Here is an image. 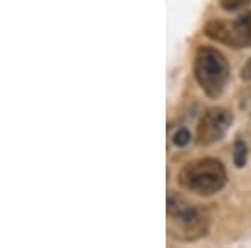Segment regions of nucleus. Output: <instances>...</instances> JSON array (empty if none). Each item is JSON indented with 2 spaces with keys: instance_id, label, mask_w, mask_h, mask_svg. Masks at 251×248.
Returning <instances> with one entry per match:
<instances>
[{
  "instance_id": "1",
  "label": "nucleus",
  "mask_w": 251,
  "mask_h": 248,
  "mask_svg": "<svg viewBox=\"0 0 251 248\" xmlns=\"http://www.w3.org/2000/svg\"><path fill=\"white\" fill-rule=\"evenodd\" d=\"M168 228L174 238L181 242H196L208 235L211 217L203 206L191 205L181 194L169 191L168 194Z\"/></svg>"
},
{
  "instance_id": "2",
  "label": "nucleus",
  "mask_w": 251,
  "mask_h": 248,
  "mask_svg": "<svg viewBox=\"0 0 251 248\" xmlns=\"http://www.w3.org/2000/svg\"><path fill=\"white\" fill-rule=\"evenodd\" d=\"M228 173L216 158H203L188 163L179 173V183L184 190L200 196H211L225 188Z\"/></svg>"
},
{
  "instance_id": "3",
  "label": "nucleus",
  "mask_w": 251,
  "mask_h": 248,
  "mask_svg": "<svg viewBox=\"0 0 251 248\" xmlns=\"http://www.w3.org/2000/svg\"><path fill=\"white\" fill-rule=\"evenodd\" d=\"M194 77L206 96L218 99L229 83L228 60L218 49L200 47L194 57Z\"/></svg>"
},
{
  "instance_id": "4",
  "label": "nucleus",
  "mask_w": 251,
  "mask_h": 248,
  "mask_svg": "<svg viewBox=\"0 0 251 248\" xmlns=\"http://www.w3.org/2000/svg\"><path fill=\"white\" fill-rule=\"evenodd\" d=\"M204 34L231 49H248L251 47V12H243L233 20H209L204 26Z\"/></svg>"
},
{
  "instance_id": "5",
  "label": "nucleus",
  "mask_w": 251,
  "mask_h": 248,
  "mask_svg": "<svg viewBox=\"0 0 251 248\" xmlns=\"http://www.w3.org/2000/svg\"><path fill=\"white\" fill-rule=\"evenodd\" d=\"M233 124V114L225 108L208 109L196 129V141L200 146H211L226 136Z\"/></svg>"
},
{
  "instance_id": "6",
  "label": "nucleus",
  "mask_w": 251,
  "mask_h": 248,
  "mask_svg": "<svg viewBox=\"0 0 251 248\" xmlns=\"http://www.w3.org/2000/svg\"><path fill=\"white\" fill-rule=\"evenodd\" d=\"M233 161L236 168H245L246 163H248V144H246V141L241 139V138H238V139L234 141Z\"/></svg>"
},
{
  "instance_id": "7",
  "label": "nucleus",
  "mask_w": 251,
  "mask_h": 248,
  "mask_svg": "<svg viewBox=\"0 0 251 248\" xmlns=\"http://www.w3.org/2000/svg\"><path fill=\"white\" fill-rule=\"evenodd\" d=\"M220 5L226 12H238L243 9H248L251 5V0H220Z\"/></svg>"
},
{
  "instance_id": "8",
  "label": "nucleus",
  "mask_w": 251,
  "mask_h": 248,
  "mask_svg": "<svg viewBox=\"0 0 251 248\" xmlns=\"http://www.w3.org/2000/svg\"><path fill=\"white\" fill-rule=\"evenodd\" d=\"M189 141H191V133H189L186 128H179L173 136V143L176 146H179V148L189 144Z\"/></svg>"
},
{
  "instance_id": "9",
  "label": "nucleus",
  "mask_w": 251,
  "mask_h": 248,
  "mask_svg": "<svg viewBox=\"0 0 251 248\" xmlns=\"http://www.w3.org/2000/svg\"><path fill=\"white\" fill-rule=\"evenodd\" d=\"M241 79L243 81H251V57L241 69Z\"/></svg>"
}]
</instances>
